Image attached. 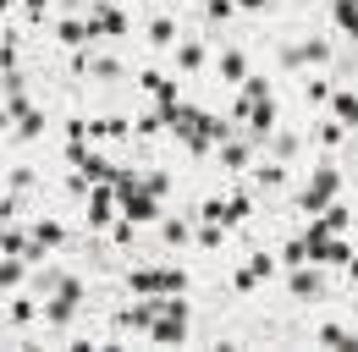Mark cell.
<instances>
[{
  "mask_svg": "<svg viewBox=\"0 0 358 352\" xmlns=\"http://www.w3.org/2000/svg\"><path fill=\"white\" fill-rule=\"evenodd\" d=\"M94 138H122V132H127V122H116V116H105V122H94Z\"/></svg>",
  "mask_w": 358,
  "mask_h": 352,
  "instance_id": "cell-21",
  "label": "cell"
},
{
  "mask_svg": "<svg viewBox=\"0 0 358 352\" xmlns=\"http://www.w3.org/2000/svg\"><path fill=\"white\" fill-rule=\"evenodd\" d=\"M265 275H270V254H254V264H243V270H237V292H248V286H259Z\"/></svg>",
  "mask_w": 358,
  "mask_h": 352,
  "instance_id": "cell-9",
  "label": "cell"
},
{
  "mask_svg": "<svg viewBox=\"0 0 358 352\" xmlns=\"http://www.w3.org/2000/svg\"><path fill=\"white\" fill-rule=\"evenodd\" d=\"M331 105H336V122L342 127H358V94H336Z\"/></svg>",
  "mask_w": 358,
  "mask_h": 352,
  "instance_id": "cell-15",
  "label": "cell"
},
{
  "mask_svg": "<svg viewBox=\"0 0 358 352\" xmlns=\"http://www.w3.org/2000/svg\"><path fill=\"white\" fill-rule=\"evenodd\" d=\"M320 342H325V347H358V336L336 330V325H325V330H320Z\"/></svg>",
  "mask_w": 358,
  "mask_h": 352,
  "instance_id": "cell-19",
  "label": "cell"
},
{
  "mask_svg": "<svg viewBox=\"0 0 358 352\" xmlns=\"http://www.w3.org/2000/svg\"><path fill=\"white\" fill-rule=\"evenodd\" d=\"M177 61H182V66H187V72H193V66L204 61V44H182V50H177Z\"/></svg>",
  "mask_w": 358,
  "mask_h": 352,
  "instance_id": "cell-23",
  "label": "cell"
},
{
  "mask_svg": "<svg viewBox=\"0 0 358 352\" xmlns=\"http://www.w3.org/2000/svg\"><path fill=\"white\" fill-rule=\"evenodd\" d=\"M237 6H248V11H265L270 0H237Z\"/></svg>",
  "mask_w": 358,
  "mask_h": 352,
  "instance_id": "cell-31",
  "label": "cell"
},
{
  "mask_svg": "<svg viewBox=\"0 0 358 352\" xmlns=\"http://www.w3.org/2000/svg\"><path fill=\"white\" fill-rule=\"evenodd\" d=\"M248 122H254V132L265 138V132L275 127V99H259V105H248Z\"/></svg>",
  "mask_w": 358,
  "mask_h": 352,
  "instance_id": "cell-11",
  "label": "cell"
},
{
  "mask_svg": "<svg viewBox=\"0 0 358 352\" xmlns=\"http://www.w3.org/2000/svg\"><path fill=\"white\" fill-rule=\"evenodd\" d=\"M34 242H39V248H55V242H61V226H55V220H39V226H34Z\"/></svg>",
  "mask_w": 358,
  "mask_h": 352,
  "instance_id": "cell-18",
  "label": "cell"
},
{
  "mask_svg": "<svg viewBox=\"0 0 358 352\" xmlns=\"http://www.w3.org/2000/svg\"><path fill=\"white\" fill-rule=\"evenodd\" d=\"M22 275H28V259L17 254V259L0 264V292H11V286H22Z\"/></svg>",
  "mask_w": 358,
  "mask_h": 352,
  "instance_id": "cell-12",
  "label": "cell"
},
{
  "mask_svg": "<svg viewBox=\"0 0 358 352\" xmlns=\"http://www.w3.org/2000/svg\"><path fill=\"white\" fill-rule=\"evenodd\" d=\"M149 44H171V22H166V17L149 22Z\"/></svg>",
  "mask_w": 358,
  "mask_h": 352,
  "instance_id": "cell-26",
  "label": "cell"
},
{
  "mask_svg": "<svg viewBox=\"0 0 358 352\" xmlns=\"http://www.w3.org/2000/svg\"><path fill=\"white\" fill-rule=\"evenodd\" d=\"M281 259L292 264V270H298V264H309V242H287V254H281Z\"/></svg>",
  "mask_w": 358,
  "mask_h": 352,
  "instance_id": "cell-24",
  "label": "cell"
},
{
  "mask_svg": "<svg viewBox=\"0 0 358 352\" xmlns=\"http://www.w3.org/2000/svg\"><path fill=\"white\" fill-rule=\"evenodd\" d=\"M138 83L149 88V94H155V99H160V105H166V99H177V88L166 83V78H160V72H143V78H138Z\"/></svg>",
  "mask_w": 358,
  "mask_h": 352,
  "instance_id": "cell-16",
  "label": "cell"
},
{
  "mask_svg": "<svg viewBox=\"0 0 358 352\" xmlns=\"http://www.w3.org/2000/svg\"><path fill=\"white\" fill-rule=\"evenodd\" d=\"M292 292H298V298H320V275H314L309 264H298V275H292Z\"/></svg>",
  "mask_w": 358,
  "mask_h": 352,
  "instance_id": "cell-14",
  "label": "cell"
},
{
  "mask_svg": "<svg viewBox=\"0 0 358 352\" xmlns=\"http://www.w3.org/2000/svg\"><path fill=\"white\" fill-rule=\"evenodd\" d=\"M204 11L221 22V17H231V11H237V0H204Z\"/></svg>",
  "mask_w": 358,
  "mask_h": 352,
  "instance_id": "cell-25",
  "label": "cell"
},
{
  "mask_svg": "<svg viewBox=\"0 0 358 352\" xmlns=\"http://www.w3.org/2000/svg\"><path fill=\"white\" fill-rule=\"evenodd\" d=\"M89 39V22H61V44H83Z\"/></svg>",
  "mask_w": 358,
  "mask_h": 352,
  "instance_id": "cell-22",
  "label": "cell"
},
{
  "mask_svg": "<svg viewBox=\"0 0 358 352\" xmlns=\"http://www.w3.org/2000/svg\"><path fill=\"white\" fill-rule=\"evenodd\" d=\"M28 248H34V237H22V231H11V226L0 220V254H22V259H28Z\"/></svg>",
  "mask_w": 358,
  "mask_h": 352,
  "instance_id": "cell-10",
  "label": "cell"
},
{
  "mask_svg": "<svg viewBox=\"0 0 358 352\" xmlns=\"http://www.w3.org/2000/svg\"><path fill=\"white\" fill-rule=\"evenodd\" d=\"M6 122H11V110H0V132H6Z\"/></svg>",
  "mask_w": 358,
  "mask_h": 352,
  "instance_id": "cell-32",
  "label": "cell"
},
{
  "mask_svg": "<svg viewBox=\"0 0 358 352\" xmlns=\"http://www.w3.org/2000/svg\"><path fill=\"white\" fill-rule=\"evenodd\" d=\"M336 182H342V176L325 166V171H320V176L309 182V187H303V210H309V215H320V210H325V204L336 198Z\"/></svg>",
  "mask_w": 358,
  "mask_h": 352,
  "instance_id": "cell-6",
  "label": "cell"
},
{
  "mask_svg": "<svg viewBox=\"0 0 358 352\" xmlns=\"http://www.w3.org/2000/svg\"><path fill=\"white\" fill-rule=\"evenodd\" d=\"M133 292H143V298H177V292H187V270H133Z\"/></svg>",
  "mask_w": 358,
  "mask_h": 352,
  "instance_id": "cell-2",
  "label": "cell"
},
{
  "mask_svg": "<svg viewBox=\"0 0 358 352\" xmlns=\"http://www.w3.org/2000/svg\"><path fill=\"white\" fill-rule=\"evenodd\" d=\"M28 319H34V303H28V298H17V303H11V325H28Z\"/></svg>",
  "mask_w": 358,
  "mask_h": 352,
  "instance_id": "cell-28",
  "label": "cell"
},
{
  "mask_svg": "<svg viewBox=\"0 0 358 352\" xmlns=\"http://www.w3.org/2000/svg\"><path fill=\"white\" fill-rule=\"evenodd\" d=\"M17 132H22V138H39V132H45V116H39V110H22V116H17Z\"/></svg>",
  "mask_w": 358,
  "mask_h": 352,
  "instance_id": "cell-17",
  "label": "cell"
},
{
  "mask_svg": "<svg viewBox=\"0 0 358 352\" xmlns=\"http://www.w3.org/2000/svg\"><path fill=\"white\" fill-rule=\"evenodd\" d=\"M237 220H248V198H243V193H231V198H210V204H204V226L231 231Z\"/></svg>",
  "mask_w": 358,
  "mask_h": 352,
  "instance_id": "cell-4",
  "label": "cell"
},
{
  "mask_svg": "<svg viewBox=\"0 0 358 352\" xmlns=\"http://www.w3.org/2000/svg\"><path fill=\"white\" fill-rule=\"evenodd\" d=\"M248 66H243V55H221V78H243Z\"/></svg>",
  "mask_w": 358,
  "mask_h": 352,
  "instance_id": "cell-27",
  "label": "cell"
},
{
  "mask_svg": "<svg viewBox=\"0 0 358 352\" xmlns=\"http://www.w3.org/2000/svg\"><path fill=\"white\" fill-rule=\"evenodd\" d=\"M149 342H160V347L187 342V308H182V292H177V298H160V314H155V325H149Z\"/></svg>",
  "mask_w": 358,
  "mask_h": 352,
  "instance_id": "cell-1",
  "label": "cell"
},
{
  "mask_svg": "<svg viewBox=\"0 0 358 352\" xmlns=\"http://www.w3.org/2000/svg\"><path fill=\"white\" fill-rule=\"evenodd\" d=\"M78 303H83V286L72 281V275H61V286H55V298H50V325H66L72 314H78Z\"/></svg>",
  "mask_w": 358,
  "mask_h": 352,
  "instance_id": "cell-5",
  "label": "cell"
},
{
  "mask_svg": "<svg viewBox=\"0 0 358 352\" xmlns=\"http://www.w3.org/2000/svg\"><path fill=\"white\" fill-rule=\"evenodd\" d=\"M303 242H309V259L314 264H348V259H353V248L342 242V231H309Z\"/></svg>",
  "mask_w": 358,
  "mask_h": 352,
  "instance_id": "cell-3",
  "label": "cell"
},
{
  "mask_svg": "<svg viewBox=\"0 0 358 352\" xmlns=\"http://www.w3.org/2000/svg\"><path fill=\"white\" fill-rule=\"evenodd\" d=\"M336 28L348 39H358V0H336Z\"/></svg>",
  "mask_w": 358,
  "mask_h": 352,
  "instance_id": "cell-13",
  "label": "cell"
},
{
  "mask_svg": "<svg viewBox=\"0 0 358 352\" xmlns=\"http://www.w3.org/2000/svg\"><path fill=\"white\" fill-rule=\"evenodd\" d=\"M28 6V17H45V0H22Z\"/></svg>",
  "mask_w": 358,
  "mask_h": 352,
  "instance_id": "cell-30",
  "label": "cell"
},
{
  "mask_svg": "<svg viewBox=\"0 0 358 352\" xmlns=\"http://www.w3.org/2000/svg\"><path fill=\"white\" fill-rule=\"evenodd\" d=\"M110 198H116V182H99L89 198V226H105L110 220Z\"/></svg>",
  "mask_w": 358,
  "mask_h": 352,
  "instance_id": "cell-8",
  "label": "cell"
},
{
  "mask_svg": "<svg viewBox=\"0 0 358 352\" xmlns=\"http://www.w3.org/2000/svg\"><path fill=\"white\" fill-rule=\"evenodd\" d=\"M221 160L231 171H243V166H248V149H243V143H221Z\"/></svg>",
  "mask_w": 358,
  "mask_h": 352,
  "instance_id": "cell-20",
  "label": "cell"
},
{
  "mask_svg": "<svg viewBox=\"0 0 358 352\" xmlns=\"http://www.w3.org/2000/svg\"><path fill=\"white\" fill-rule=\"evenodd\" d=\"M166 242H187V226L182 220H166Z\"/></svg>",
  "mask_w": 358,
  "mask_h": 352,
  "instance_id": "cell-29",
  "label": "cell"
},
{
  "mask_svg": "<svg viewBox=\"0 0 358 352\" xmlns=\"http://www.w3.org/2000/svg\"><path fill=\"white\" fill-rule=\"evenodd\" d=\"M0 11H11V0H0Z\"/></svg>",
  "mask_w": 358,
  "mask_h": 352,
  "instance_id": "cell-33",
  "label": "cell"
},
{
  "mask_svg": "<svg viewBox=\"0 0 358 352\" xmlns=\"http://www.w3.org/2000/svg\"><path fill=\"white\" fill-rule=\"evenodd\" d=\"M116 39V34H127V17L122 11H110V6H94V17H89V39Z\"/></svg>",
  "mask_w": 358,
  "mask_h": 352,
  "instance_id": "cell-7",
  "label": "cell"
}]
</instances>
